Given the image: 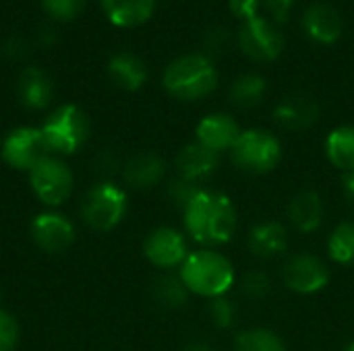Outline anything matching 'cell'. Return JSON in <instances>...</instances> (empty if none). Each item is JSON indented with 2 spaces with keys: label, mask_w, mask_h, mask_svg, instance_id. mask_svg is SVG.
Instances as JSON below:
<instances>
[{
  "label": "cell",
  "mask_w": 354,
  "mask_h": 351,
  "mask_svg": "<svg viewBox=\"0 0 354 351\" xmlns=\"http://www.w3.org/2000/svg\"><path fill=\"white\" fill-rule=\"evenodd\" d=\"M183 213L189 238L205 248L228 244L239 228L236 207L224 192L201 188Z\"/></svg>",
  "instance_id": "1"
},
{
  "label": "cell",
  "mask_w": 354,
  "mask_h": 351,
  "mask_svg": "<svg viewBox=\"0 0 354 351\" xmlns=\"http://www.w3.org/2000/svg\"><path fill=\"white\" fill-rule=\"evenodd\" d=\"M178 277L191 294L214 300L228 294L236 275L232 263L222 252L203 248L187 257V261L180 265Z\"/></svg>",
  "instance_id": "2"
},
{
  "label": "cell",
  "mask_w": 354,
  "mask_h": 351,
  "mask_svg": "<svg viewBox=\"0 0 354 351\" xmlns=\"http://www.w3.org/2000/svg\"><path fill=\"white\" fill-rule=\"evenodd\" d=\"M162 85L180 101H197L218 87V68L205 54H185L166 66Z\"/></svg>",
  "instance_id": "3"
},
{
  "label": "cell",
  "mask_w": 354,
  "mask_h": 351,
  "mask_svg": "<svg viewBox=\"0 0 354 351\" xmlns=\"http://www.w3.org/2000/svg\"><path fill=\"white\" fill-rule=\"evenodd\" d=\"M52 155H73L89 139V118L73 103L56 108L39 126Z\"/></svg>",
  "instance_id": "4"
},
{
  "label": "cell",
  "mask_w": 354,
  "mask_h": 351,
  "mask_svg": "<svg viewBox=\"0 0 354 351\" xmlns=\"http://www.w3.org/2000/svg\"><path fill=\"white\" fill-rule=\"evenodd\" d=\"M129 211V199L124 188L106 180L91 186L81 201V217L93 232H112L120 225Z\"/></svg>",
  "instance_id": "5"
},
{
  "label": "cell",
  "mask_w": 354,
  "mask_h": 351,
  "mask_svg": "<svg viewBox=\"0 0 354 351\" xmlns=\"http://www.w3.org/2000/svg\"><path fill=\"white\" fill-rule=\"evenodd\" d=\"M232 163L251 176H263L276 170L282 159V145L280 141L263 128H249L243 130L234 147L230 149Z\"/></svg>",
  "instance_id": "6"
},
{
  "label": "cell",
  "mask_w": 354,
  "mask_h": 351,
  "mask_svg": "<svg viewBox=\"0 0 354 351\" xmlns=\"http://www.w3.org/2000/svg\"><path fill=\"white\" fill-rule=\"evenodd\" d=\"M29 184L33 194L50 209L60 207L73 192V172L56 155H48L29 172Z\"/></svg>",
  "instance_id": "7"
},
{
  "label": "cell",
  "mask_w": 354,
  "mask_h": 351,
  "mask_svg": "<svg viewBox=\"0 0 354 351\" xmlns=\"http://www.w3.org/2000/svg\"><path fill=\"white\" fill-rule=\"evenodd\" d=\"M0 155L6 166L29 174L41 159L52 153L39 128L19 126L4 137L0 145Z\"/></svg>",
  "instance_id": "8"
},
{
  "label": "cell",
  "mask_w": 354,
  "mask_h": 351,
  "mask_svg": "<svg viewBox=\"0 0 354 351\" xmlns=\"http://www.w3.org/2000/svg\"><path fill=\"white\" fill-rule=\"evenodd\" d=\"M239 48L253 62H274L284 50V35L270 19L255 17L239 29Z\"/></svg>",
  "instance_id": "9"
},
{
  "label": "cell",
  "mask_w": 354,
  "mask_h": 351,
  "mask_svg": "<svg viewBox=\"0 0 354 351\" xmlns=\"http://www.w3.org/2000/svg\"><path fill=\"white\" fill-rule=\"evenodd\" d=\"M282 281L290 292L311 296L330 283V269L319 257L299 252L286 259L282 267Z\"/></svg>",
  "instance_id": "10"
},
{
  "label": "cell",
  "mask_w": 354,
  "mask_h": 351,
  "mask_svg": "<svg viewBox=\"0 0 354 351\" xmlns=\"http://www.w3.org/2000/svg\"><path fill=\"white\" fill-rule=\"evenodd\" d=\"M143 254L153 267L168 271V269L180 267L191 252L187 246V238L178 230L162 225L149 232V236L145 238Z\"/></svg>",
  "instance_id": "11"
},
{
  "label": "cell",
  "mask_w": 354,
  "mask_h": 351,
  "mask_svg": "<svg viewBox=\"0 0 354 351\" xmlns=\"http://www.w3.org/2000/svg\"><path fill=\"white\" fill-rule=\"evenodd\" d=\"M75 225L58 211H44L31 221V238L35 246L48 254L66 252L75 242Z\"/></svg>",
  "instance_id": "12"
},
{
  "label": "cell",
  "mask_w": 354,
  "mask_h": 351,
  "mask_svg": "<svg viewBox=\"0 0 354 351\" xmlns=\"http://www.w3.org/2000/svg\"><path fill=\"white\" fill-rule=\"evenodd\" d=\"M241 126L239 122L228 116V114H209V116H203L197 124V143H201L203 147L216 151V153H222V151H230L234 147V143L239 141L241 137Z\"/></svg>",
  "instance_id": "13"
},
{
  "label": "cell",
  "mask_w": 354,
  "mask_h": 351,
  "mask_svg": "<svg viewBox=\"0 0 354 351\" xmlns=\"http://www.w3.org/2000/svg\"><path fill=\"white\" fill-rule=\"evenodd\" d=\"M317 118L319 106L307 93H292L274 110V122L284 130H307L317 122Z\"/></svg>",
  "instance_id": "14"
},
{
  "label": "cell",
  "mask_w": 354,
  "mask_h": 351,
  "mask_svg": "<svg viewBox=\"0 0 354 351\" xmlns=\"http://www.w3.org/2000/svg\"><path fill=\"white\" fill-rule=\"evenodd\" d=\"M303 27L313 41L330 46L340 39L344 23L336 6L328 2H313L303 14Z\"/></svg>",
  "instance_id": "15"
},
{
  "label": "cell",
  "mask_w": 354,
  "mask_h": 351,
  "mask_svg": "<svg viewBox=\"0 0 354 351\" xmlns=\"http://www.w3.org/2000/svg\"><path fill=\"white\" fill-rule=\"evenodd\" d=\"M164 176H166V161L151 151H141L131 159H127L122 166V180L127 186L135 190L156 188L164 180Z\"/></svg>",
  "instance_id": "16"
},
{
  "label": "cell",
  "mask_w": 354,
  "mask_h": 351,
  "mask_svg": "<svg viewBox=\"0 0 354 351\" xmlns=\"http://www.w3.org/2000/svg\"><path fill=\"white\" fill-rule=\"evenodd\" d=\"M220 163V153L203 147L201 143H189L185 145L176 155V172L180 178L191 182H201L209 178Z\"/></svg>",
  "instance_id": "17"
},
{
  "label": "cell",
  "mask_w": 354,
  "mask_h": 351,
  "mask_svg": "<svg viewBox=\"0 0 354 351\" xmlns=\"http://www.w3.org/2000/svg\"><path fill=\"white\" fill-rule=\"evenodd\" d=\"M286 215H288V221L292 223V228L297 232L313 234L319 230V225L324 221V201L311 188L299 190L290 199V203L286 207Z\"/></svg>",
  "instance_id": "18"
},
{
  "label": "cell",
  "mask_w": 354,
  "mask_h": 351,
  "mask_svg": "<svg viewBox=\"0 0 354 351\" xmlns=\"http://www.w3.org/2000/svg\"><path fill=\"white\" fill-rule=\"evenodd\" d=\"M288 230L278 221H261L249 232V250L263 259H278L288 250Z\"/></svg>",
  "instance_id": "19"
},
{
  "label": "cell",
  "mask_w": 354,
  "mask_h": 351,
  "mask_svg": "<svg viewBox=\"0 0 354 351\" xmlns=\"http://www.w3.org/2000/svg\"><path fill=\"white\" fill-rule=\"evenodd\" d=\"M17 93L27 110H46L52 101L54 85L48 72L37 66H27L17 81Z\"/></svg>",
  "instance_id": "20"
},
{
  "label": "cell",
  "mask_w": 354,
  "mask_h": 351,
  "mask_svg": "<svg viewBox=\"0 0 354 351\" xmlns=\"http://www.w3.org/2000/svg\"><path fill=\"white\" fill-rule=\"evenodd\" d=\"M102 10L114 27H139L156 10V0H102Z\"/></svg>",
  "instance_id": "21"
},
{
  "label": "cell",
  "mask_w": 354,
  "mask_h": 351,
  "mask_svg": "<svg viewBox=\"0 0 354 351\" xmlns=\"http://www.w3.org/2000/svg\"><path fill=\"white\" fill-rule=\"evenodd\" d=\"M108 74L120 89L137 91L147 81V66L139 56H135L131 52H120L110 58Z\"/></svg>",
  "instance_id": "22"
},
{
  "label": "cell",
  "mask_w": 354,
  "mask_h": 351,
  "mask_svg": "<svg viewBox=\"0 0 354 351\" xmlns=\"http://www.w3.org/2000/svg\"><path fill=\"white\" fill-rule=\"evenodd\" d=\"M326 155L344 174L354 172V126H338L328 134Z\"/></svg>",
  "instance_id": "23"
},
{
  "label": "cell",
  "mask_w": 354,
  "mask_h": 351,
  "mask_svg": "<svg viewBox=\"0 0 354 351\" xmlns=\"http://www.w3.org/2000/svg\"><path fill=\"white\" fill-rule=\"evenodd\" d=\"M266 91H268V83L261 74H255V72H247L243 77H239L232 85H230V91H228V97H230V103L234 108H241V110H251L255 106H259L266 97Z\"/></svg>",
  "instance_id": "24"
},
{
  "label": "cell",
  "mask_w": 354,
  "mask_h": 351,
  "mask_svg": "<svg viewBox=\"0 0 354 351\" xmlns=\"http://www.w3.org/2000/svg\"><path fill=\"white\" fill-rule=\"evenodd\" d=\"M234 351H286V343L276 331L253 327L234 337Z\"/></svg>",
  "instance_id": "25"
},
{
  "label": "cell",
  "mask_w": 354,
  "mask_h": 351,
  "mask_svg": "<svg viewBox=\"0 0 354 351\" xmlns=\"http://www.w3.org/2000/svg\"><path fill=\"white\" fill-rule=\"evenodd\" d=\"M189 290L185 288L183 279L178 275H164L160 279L153 281V288H151V296L153 300L162 306V308H168V310H176V308H183L189 300Z\"/></svg>",
  "instance_id": "26"
},
{
  "label": "cell",
  "mask_w": 354,
  "mask_h": 351,
  "mask_svg": "<svg viewBox=\"0 0 354 351\" xmlns=\"http://www.w3.org/2000/svg\"><path fill=\"white\" fill-rule=\"evenodd\" d=\"M328 254L334 263L354 267V221L338 223L328 238Z\"/></svg>",
  "instance_id": "27"
},
{
  "label": "cell",
  "mask_w": 354,
  "mask_h": 351,
  "mask_svg": "<svg viewBox=\"0 0 354 351\" xmlns=\"http://www.w3.org/2000/svg\"><path fill=\"white\" fill-rule=\"evenodd\" d=\"M207 312H209L212 323H214L218 329H230V327L236 323L239 308H236V304H234L228 296H220V298L209 300Z\"/></svg>",
  "instance_id": "28"
},
{
  "label": "cell",
  "mask_w": 354,
  "mask_h": 351,
  "mask_svg": "<svg viewBox=\"0 0 354 351\" xmlns=\"http://www.w3.org/2000/svg\"><path fill=\"white\" fill-rule=\"evenodd\" d=\"M85 6V0H41V8L48 17L56 21L75 19Z\"/></svg>",
  "instance_id": "29"
},
{
  "label": "cell",
  "mask_w": 354,
  "mask_h": 351,
  "mask_svg": "<svg viewBox=\"0 0 354 351\" xmlns=\"http://www.w3.org/2000/svg\"><path fill=\"white\" fill-rule=\"evenodd\" d=\"M241 292L251 300H263L272 292V281L263 271H249L241 281Z\"/></svg>",
  "instance_id": "30"
},
{
  "label": "cell",
  "mask_w": 354,
  "mask_h": 351,
  "mask_svg": "<svg viewBox=\"0 0 354 351\" xmlns=\"http://www.w3.org/2000/svg\"><path fill=\"white\" fill-rule=\"evenodd\" d=\"M201 190V186L197 184V182H191V180H185V178H174L170 184H168V197H170V201L176 205V207H180V209H185L193 199H195V194Z\"/></svg>",
  "instance_id": "31"
},
{
  "label": "cell",
  "mask_w": 354,
  "mask_h": 351,
  "mask_svg": "<svg viewBox=\"0 0 354 351\" xmlns=\"http://www.w3.org/2000/svg\"><path fill=\"white\" fill-rule=\"evenodd\" d=\"M19 343V325L17 321L0 310V351H15Z\"/></svg>",
  "instance_id": "32"
},
{
  "label": "cell",
  "mask_w": 354,
  "mask_h": 351,
  "mask_svg": "<svg viewBox=\"0 0 354 351\" xmlns=\"http://www.w3.org/2000/svg\"><path fill=\"white\" fill-rule=\"evenodd\" d=\"M259 6H261V0H228L230 12H232L236 19H241L243 23H247V21L259 17V14H257Z\"/></svg>",
  "instance_id": "33"
},
{
  "label": "cell",
  "mask_w": 354,
  "mask_h": 351,
  "mask_svg": "<svg viewBox=\"0 0 354 351\" xmlns=\"http://www.w3.org/2000/svg\"><path fill=\"white\" fill-rule=\"evenodd\" d=\"M203 41H205V48H207L209 52L218 54V52H222V50L226 48V43H228V33H226V29H222V27H212V29L203 35Z\"/></svg>",
  "instance_id": "34"
},
{
  "label": "cell",
  "mask_w": 354,
  "mask_h": 351,
  "mask_svg": "<svg viewBox=\"0 0 354 351\" xmlns=\"http://www.w3.org/2000/svg\"><path fill=\"white\" fill-rule=\"evenodd\" d=\"M292 2L295 0H261V6L266 10H270V14L278 21V23H284L288 19V12L292 8Z\"/></svg>",
  "instance_id": "35"
},
{
  "label": "cell",
  "mask_w": 354,
  "mask_h": 351,
  "mask_svg": "<svg viewBox=\"0 0 354 351\" xmlns=\"http://www.w3.org/2000/svg\"><path fill=\"white\" fill-rule=\"evenodd\" d=\"M342 190H344V199H346V203L351 205V209L354 211V172L344 174V180H342Z\"/></svg>",
  "instance_id": "36"
},
{
  "label": "cell",
  "mask_w": 354,
  "mask_h": 351,
  "mask_svg": "<svg viewBox=\"0 0 354 351\" xmlns=\"http://www.w3.org/2000/svg\"><path fill=\"white\" fill-rule=\"evenodd\" d=\"M183 351H216L209 343H205V341H191V343H187Z\"/></svg>",
  "instance_id": "37"
},
{
  "label": "cell",
  "mask_w": 354,
  "mask_h": 351,
  "mask_svg": "<svg viewBox=\"0 0 354 351\" xmlns=\"http://www.w3.org/2000/svg\"><path fill=\"white\" fill-rule=\"evenodd\" d=\"M344 351H354V341H353V343H348V345L344 348Z\"/></svg>",
  "instance_id": "38"
}]
</instances>
